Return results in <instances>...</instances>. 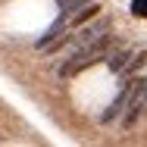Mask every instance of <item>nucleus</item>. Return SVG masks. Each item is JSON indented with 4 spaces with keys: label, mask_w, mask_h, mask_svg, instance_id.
I'll return each instance as SVG.
<instances>
[{
    "label": "nucleus",
    "mask_w": 147,
    "mask_h": 147,
    "mask_svg": "<svg viewBox=\"0 0 147 147\" xmlns=\"http://www.w3.org/2000/svg\"><path fill=\"white\" fill-rule=\"evenodd\" d=\"M128 59H131V47H122V50H110V53H107V66H110L113 72H122V69L128 66Z\"/></svg>",
    "instance_id": "obj_3"
},
{
    "label": "nucleus",
    "mask_w": 147,
    "mask_h": 147,
    "mask_svg": "<svg viewBox=\"0 0 147 147\" xmlns=\"http://www.w3.org/2000/svg\"><path fill=\"white\" fill-rule=\"evenodd\" d=\"M138 82H141V78H135V82H125L122 94H119L116 100H113V107H110V110L100 116V122H113L119 113H125V107H128V103H131V97H135V88H138Z\"/></svg>",
    "instance_id": "obj_1"
},
{
    "label": "nucleus",
    "mask_w": 147,
    "mask_h": 147,
    "mask_svg": "<svg viewBox=\"0 0 147 147\" xmlns=\"http://www.w3.org/2000/svg\"><path fill=\"white\" fill-rule=\"evenodd\" d=\"M144 63H147V50H141V53H135V59H128V66L122 69V75H135Z\"/></svg>",
    "instance_id": "obj_4"
},
{
    "label": "nucleus",
    "mask_w": 147,
    "mask_h": 147,
    "mask_svg": "<svg viewBox=\"0 0 147 147\" xmlns=\"http://www.w3.org/2000/svg\"><path fill=\"white\" fill-rule=\"evenodd\" d=\"M131 13L141 16V19H147V0H131Z\"/></svg>",
    "instance_id": "obj_5"
},
{
    "label": "nucleus",
    "mask_w": 147,
    "mask_h": 147,
    "mask_svg": "<svg viewBox=\"0 0 147 147\" xmlns=\"http://www.w3.org/2000/svg\"><path fill=\"white\" fill-rule=\"evenodd\" d=\"M97 13H100V3H94V0H91V3H85L75 16H66V25H69V28H82V25H85L88 19H94Z\"/></svg>",
    "instance_id": "obj_2"
}]
</instances>
